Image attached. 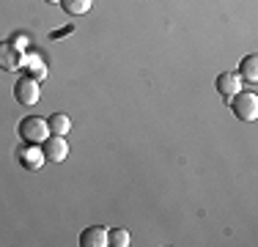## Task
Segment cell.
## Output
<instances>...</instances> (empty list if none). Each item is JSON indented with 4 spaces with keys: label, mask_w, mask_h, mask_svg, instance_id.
Wrapping results in <instances>:
<instances>
[{
    "label": "cell",
    "mask_w": 258,
    "mask_h": 247,
    "mask_svg": "<svg viewBox=\"0 0 258 247\" xmlns=\"http://www.w3.org/2000/svg\"><path fill=\"white\" fill-rule=\"evenodd\" d=\"M231 110L239 121H255L258 118V96L253 91H239L231 96Z\"/></svg>",
    "instance_id": "cell-1"
},
{
    "label": "cell",
    "mask_w": 258,
    "mask_h": 247,
    "mask_svg": "<svg viewBox=\"0 0 258 247\" xmlns=\"http://www.w3.org/2000/svg\"><path fill=\"white\" fill-rule=\"evenodd\" d=\"M20 135L25 143H44L47 138H50V124H47L44 118H39V115H28V118L20 121Z\"/></svg>",
    "instance_id": "cell-2"
},
{
    "label": "cell",
    "mask_w": 258,
    "mask_h": 247,
    "mask_svg": "<svg viewBox=\"0 0 258 247\" xmlns=\"http://www.w3.org/2000/svg\"><path fill=\"white\" fill-rule=\"evenodd\" d=\"M39 96H41V91H39V83H36L33 77H22V80H17V85H14V99L20 104H25V107H33L36 102H39Z\"/></svg>",
    "instance_id": "cell-3"
},
{
    "label": "cell",
    "mask_w": 258,
    "mask_h": 247,
    "mask_svg": "<svg viewBox=\"0 0 258 247\" xmlns=\"http://www.w3.org/2000/svg\"><path fill=\"white\" fill-rule=\"evenodd\" d=\"M25 64L22 47H17L14 41H0V69L3 72H17Z\"/></svg>",
    "instance_id": "cell-4"
},
{
    "label": "cell",
    "mask_w": 258,
    "mask_h": 247,
    "mask_svg": "<svg viewBox=\"0 0 258 247\" xmlns=\"http://www.w3.org/2000/svg\"><path fill=\"white\" fill-rule=\"evenodd\" d=\"M17 159H20V165H22V168H28V170H39L41 165L47 162V159H44V151H41L36 143L22 146L20 151H17Z\"/></svg>",
    "instance_id": "cell-5"
},
{
    "label": "cell",
    "mask_w": 258,
    "mask_h": 247,
    "mask_svg": "<svg viewBox=\"0 0 258 247\" xmlns=\"http://www.w3.org/2000/svg\"><path fill=\"white\" fill-rule=\"evenodd\" d=\"M44 159L47 162H63L66 154H69V146H66V138H60V135H50V138L44 140Z\"/></svg>",
    "instance_id": "cell-6"
},
{
    "label": "cell",
    "mask_w": 258,
    "mask_h": 247,
    "mask_svg": "<svg viewBox=\"0 0 258 247\" xmlns=\"http://www.w3.org/2000/svg\"><path fill=\"white\" fill-rule=\"evenodd\" d=\"M217 91L225 99H231L233 94H239V91H242V77H239V74H233V72H223L217 77Z\"/></svg>",
    "instance_id": "cell-7"
},
{
    "label": "cell",
    "mask_w": 258,
    "mask_h": 247,
    "mask_svg": "<svg viewBox=\"0 0 258 247\" xmlns=\"http://www.w3.org/2000/svg\"><path fill=\"white\" fill-rule=\"evenodd\" d=\"M80 244L83 247H107V231L99 225L85 228V231L80 233Z\"/></svg>",
    "instance_id": "cell-8"
},
{
    "label": "cell",
    "mask_w": 258,
    "mask_h": 247,
    "mask_svg": "<svg viewBox=\"0 0 258 247\" xmlns=\"http://www.w3.org/2000/svg\"><path fill=\"white\" fill-rule=\"evenodd\" d=\"M47 124H50V132L52 135H60V138H66V135H69V129H72L69 115H63V113H52Z\"/></svg>",
    "instance_id": "cell-9"
},
{
    "label": "cell",
    "mask_w": 258,
    "mask_h": 247,
    "mask_svg": "<svg viewBox=\"0 0 258 247\" xmlns=\"http://www.w3.org/2000/svg\"><path fill=\"white\" fill-rule=\"evenodd\" d=\"M60 6H63L66 14L72 17H83L91 11V6H94V0H60Z\"/></svg>",
    "instance_id": "cell-10"
},
{
    "label": "cell",
    "mask_w": 258,
    "mask_h": 247,
    "mask_svg": "<svg viewBox=\"0 0 258 247\" xmlns=\"http://www.w3.org/2000/svg\"><path fill=\"white\" fill-rule=\"evenodd\" d=\"M239 72H242L239 77H244L250 85H255V80H258V58L255 55H247V58L242 60V69Z\"/></svg>",
    "instance_id": "cell-11"
},
{
    "label": "cell",
    "mask_w": 258,
    "mask_h": 247,
    "mask_svg": "<svg viewBox=\"0 0 258 247\" xmlns=\"http://www.w3.org/2000/svg\"><path fill=\"white\" fill-rule=\"evenodd\" d=\"M25 69H28V77H33L36 83L47 80V66H44V60H41V58H36V55L28 60V66H25Z\"/></svg>",
    "instance_id": "cell-12"
},
{
    "label": "cell",
    "mask_w": 258,
    "mask_h": 247,
    "mask_svg": "<svg viewBox=\"0 0 258 247\" xmlns=\"http://www.w3.org/2000/svg\"><path fill=\"white\" fill-rule=\"evenodd\" d=\"M107 244L126 247L129 244V231H124V228H113V231H107Z\"/></svg>",
    "instance_id": "cell-13"
},
{
    "label": "cell",
    "mask_w": 258,
    "mask_h": 247,
    "mask_svg": "<svg viewBox=\"0 0 258 247\" xmlns=\"http://www.w3.org/2000/svg\"><path fill=\"white\" fill-rule=\"evenodd\" d=\"M47 3H60V0H47Z\"/></svg>",
    "instance_id": "cell-14"
}]
</instances>
